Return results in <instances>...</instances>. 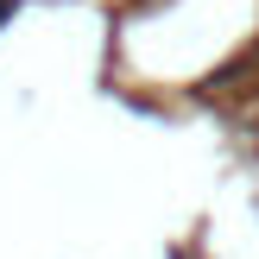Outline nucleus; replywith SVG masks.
<instances>
[{"label": "nucleus", "mask_w": 259, "mask_h": 259, "mask_svg": "<svg viewBox=\"0 0 259 259\" xmlns=\"http://www.w3.org/2000/svg\"><path fill=\"white\" fill-rule=\"evenodd\" d=\"M13 7H19V0H0V25H7V19H13Z\"/></svg>", "instance_id": "1"}]
</instances>
